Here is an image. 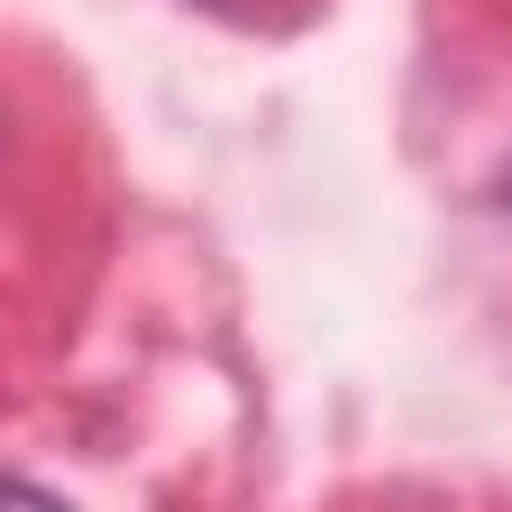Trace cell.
Returning a JSON list of instances; mask_svg holds the SVG:
<instances>
[{"label":"cell","instance_id":"1","mask_svg":"<svg viewBox=\"0 0 512 512\" xmlns=\"http://www.w3.org/2000/svg\"><path fill=\"white\" fill-rule=\"evenodd\" d=\"M8 512H72V504H56V496H40L32 480H16V488H8Z\"/></svg>","mask_w":512,"mask_h":512}]
</instances>
